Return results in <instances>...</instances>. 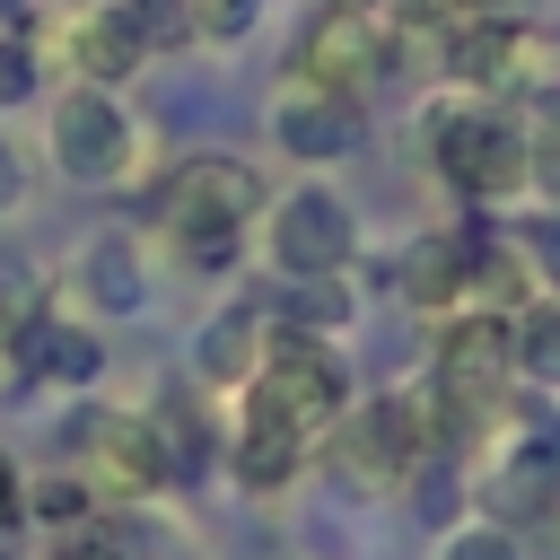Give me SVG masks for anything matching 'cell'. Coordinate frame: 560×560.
I'll list each match as a JSON object with an SVG mask.
<instances>
[{
	"label": "cell",
	"instance_id": "obj_14",
	"mask_svg": "<svg viewBox=\"0 0 560 560\" xmlns=\"http://www.w3.org/2000/svg\"><path fill=\"white\" fill-rule=\"evenodd\" d=\"M149 429H158L166 481H201V472H210V455H219V420L201 411V394H192V385H166V394L149 402Z\"/></svg>",
	"mask_w": 560,
	"mask_h": 560
},
{
	"label": "cell",
	"instance_id": "obj_20",
	"mask_svg": "<svg viewBox=\"0 0 560 560\" xmlns=\"http://www.w3.org/2000/svg\"><path fill=\"white\" fill-rule=\"evenodd\" d=\"M438 560H525V542H516L508 525L472 516V525H446V534H438Z\"/></svg>",
	"mask_w": 560,
	"mask_h": 560
},
{
	"label": "cell",
	"instance_id": "obj_24",
	"mask_svg": "<svg viewBox=\"0 0 560 560\" xmlns=\"http://www.w3.org/2000/svg\"><path fill=\"white\" fill-rule=\"evenodd\" d=\"M88 499H96L88 481H35V490H26V516H44V525H79Z\"/></svg>",
	"mask_w": 560,
	"mask_h": 560
},
{
	"label": "cell",
	"instance_id": "obj_7",
	"mask_svg": "<svg viewBox=\"0 0 560 560\" xmlns=\"http://www.w3.org/2000/svg\"><path fill=\"white\" fill-rule=\"evenodd\" d=\"M262 245H271V271H280V280L341 271V262L359 254V210H350L332 184H289L280 201H262Z\"/></svg>",
	"mask_w": 560,
	"mask_h": 560
},
{
	"label": "cell",
	"instance_id": "obj_29",
	"mask_svg": "<svg viewBox=\"0 0 560 560\" xmlns=\"http://www.w3.org/2000/svg\"><path fill=\"white\" fill-rule=\"evenodd\" d=\"M350 9H376V0H350Z\"/></svg>",
	"mask_w": 560,
	"mask_h": 560
},
{
	"label": "cell",
	"instance_id": "obj_23",
	"mask_svg": "<svg viewBox=\"0 0 560 560\" xmlns=\"http://www.w3.org/2000/svg\"><path fill=\"white\" fill-rule=\"evenodd\" d=\"M254 9H262V0H184V26H192L201 44H236V35L254 26Z\"/></svg>",
	"mask_w": 560,
	"mask_h": 560
},
{
	"label": "cell",
	"instance_id": "obj_8",
	"mask_svg": "<svg viewBox=\"0 0 560 560\" xmlns=\"http://www.w3.org/2000/svg\"><path fill=\"white\" fill-rule=\"evenodd\" d=\"M438 70H446L455 88H472V96H508V88L542 79L551 52H542V35H534L525 18H455V26L438 35Z\"/></svg>",
	"mask_w": 560,
	"mask_h": 560
},
{
	"label": "cell",
	"instance_id": "obj_2",
	"mask_svg": "<svg viewBox=\"0 0 560 560\" xmlns=\"http://www.w3.org/2000/svg\"><path fill=\"white\" fill-rule=\"evenodd\" d=\"M245 219H262V175L245 158H175L166 184H158V228L192 254V262H228L245 245Z\"/></svg>",
	"mask_w": 560,
	"mask_h": 560
},
{
	"label": "cell",
	"instance_id": "obj_25",
	"mask_svg": "<svg viewBox=\"0 0 560 560\" xmlns=\"http://www.w3.org/2000/svg\"><path fill=\"white\" fill-rule=\"evenodd\" d=\"M9 525H26V472L0 455V534H9Z\"/></svg>",
	"mask_w": 560,
	"mask_h": 560
},
{
	"label": "cell",
	"instance_id": "obj_13",
	"mask_svg": "<svg viewBox=\"0 0 560 560\" xmlns=\"http://www.w3.org/2000/svg\"><path fill=\"white\" fill-rule=\"evenodd\" d=\"M262 315L254 306H219L201 332H192V385H236L245 394V376L262 368Z\"/></svg>",
	"mask_w": 560,
	"mask_h": 560
},
{
	"label": "cell",
	"instance_id": "obj_1",
	"mask_svg": "<svg viewBox=\"0 0 560 560\" xmlns=\"http://www.w3.org/2000/svg\"><path fill=\"white\" fill-rule=\"evenodd\" d=\"M420 131H429L438 175H446L464 201H481V210H490V201H516V192H525V175H534V131H525L499 96L446 88V96H429Z\"/></svg>",
	"mask_w": 560,
	"mask_h": 560
},
{
	"label": "cell",
	"instance_id": "obj_11",
	"mask_svg": "<svg viewBox=\"0 0 560 560\" xmlns=\"http://www.w3.org/2000/svg\"><path fill=\"white\" fill-rule=\"evenodd\" d=\"M306 464H315V438H298L280 411H262V402L245 394V411L228 420V481H236L245 499H280Z\"/></svg>",
	"mask_w": 560,
	"mask_h": 560
},
{
	"label": "cell",
	"instance_id": "obj_26",
	"mask_svg": "<svg viewBox=\"0 0 560 560\" xmlns=\"http://www.w3.org/2000/svg\"><path fill=\"white\" fill-rule=\"evenodd\" d=\"M18 192H26V166H18V158H9V140H0V219L18 210Z\"/></svg>",
	"mask_w": 560,
	"mask_h": 560
},
{
	"label": "cell",
	"instance_id": "obj_6",
	"mask_svg": "<svg viewBox=\"0 0 560 560\" xmlns=\"http://www.w3.org/2000/svg\"><path fill=\"white\" fill-rule=\"evenodd\" d=\"M429 411H420V394H376V402H350V420L324 438V455H332V472L341 481H359V490H385V481H411L420 464H429Z\"/></svg>",
	"mask_w": 560,
	"mask_h": 560
},
{
	"label": "cell",
	"instance_id": "obj_10",
	"mask_svg": "<svg viewBox=\"0 0 560 560\" xmlns=\"http://www.w3.org/2000/svg\"><path fill=\"white\" fill-rule=\"evenodd\" d=\"M481 245H490V228H481V219H464V228H438V236H420V245H411V254L394 262L402 298H411V306H429V315L481 306Z\"/></svg>",
	"mask_w": 560,
	"mask_h": 560
},
{
	"label": "cell",
	"instance_id": "obj_17",
	"mask_svg": "<svg viewBox=\"0 0 560 560\" xmlns=\"http://www.w3.org/2000/svg\"><path fill=\"white\" fill-rule=\"evenodd\" d=\"M271 315H280V332H315V341H332V332L359 315V298H350L341 271H315V280H280Z\"/></svg>",
	"mask_w": 560,
	"mask_h": 560
},
{
	"label": "cell",
	"instance_id": "obj_3",
	"mask_svg": "<svg viewBox=\"0 0 560 560\" xmlns=\"http://www.w3.org/2000/svg\"><path fill=\"white\" fill-rule=\"evenodd\" d=\"M245 394H254L262 411H280L298 438H315V446L350 420V368H341L332 341H315V332H271V341H262V368L245 376Z\"/></svg>",
	"mask_w": 560,
	"mask_h": 560
},
{
	"label": "cell",
	"instance_id": "obj_28",
	"mask_svg": "<svg viewBox=\"0 0 560 560\" xmlns=\"http://www.w3.org/2000/svg\"><path fill=\"white\" fill-rule=\"evenodd\" d=\"M52 560H122V551H114V542H61Z\"/></svg>",
	"mask_w": 560,
	"mask_h": 560
},
{
	"label": "cell",
	"instance_id": "obj_18",
	"mask_svg": "<svg viewBox=\"0 0 560 560\" xmlns=\"http://www.w3.org/2000/svg\"><path fill=\"white\" fill-rule=\"evenodd\" d=\"M79 289H88L105 315H131V306H140V262H131V245H122V236H96V245L79 254Z\"/></svg>",
	"mask_w": 560,
	"mask_h": 560
},
{
	"label": "cell",
	"instance_id": "obj_27",
	"mask_svg": "<svg viewBox=\"0 0 560 560\" xmlns=\"http://www.w3.org/2000/svg\"><path fill=\"white\" fill-rule=\"evenodd\" d=\"M534 0H455V18H525Z\"/></svg>",
	"mask_w": 560,
	"mask_h": 560
},
{
	"label": "cell",
	"instance_id": "obj_12",
	"mask_svg": "<svg viewBox=\"0 0 560 560\" xmlns=\"http://www.w3.org/2000/svg\"><path fill=\"white\" fill-rule=\"evenodd\" d=\"M359 105L350 96H324V88H280L271 96V140L298 158V166H341L359 149Z\"/></svg>",
	"mask_w": 560,
	"mask_h": 560
},
{
	"label": "cell",
	"instance_id": "obj_9",
	"mask_svg": "<svg viewBox=\"0 0 560 560\" xmlns=\"http://www.w3.org/2000/svg\"><path fill=\"white\" fill-rule=\"evenodd\" d=\"M70 446L88 455V490L96 499H158L166 490V455L149 411H70Z\"/></svg>",
	"mask_w": 560,
	"mask_h": 560
},
{
	"label": "cell",
	"instance_id": "obj_5",
	"mask_svg": "<svg viewBox=\"0 0 560 560\" xmlns=\"http://www.w3.org/2000/svg\"><path fill=\"white\" fill-rule=\"evenodd\" d=\"M52 175L61 184H88V192H105V184H122L131 175V158H140V122L122 114V96L114 88H96V79H70L61 96H52Z\"/></svg>",
	"mask_w": 560,
	"mask_h": 560
},
{
	"label": "cell",
	"instance_id": "obj_19",
	"mask_svg": "<svg viewBox=\"0 0 560 560\" xmlns=\"http://www.w3.org/2000/svg\"><path fill=\"white\" fill-rule=\"evenodd\" d=\"M508 245H516L525 280H542V298H560V210H525L508 228Z\"/></svg>",
	"mask_w": 560,
	"mask_h": 560
},
{
	"label": "cell",
	"instance_id": "obj_4",
	"mask_svg": "<svg viewBox=\"0 0 560 560\" xmlns=\"http://www.w3.org/2000/svg\"><path fill=\"white\" fill-rule=\"evenodd\" d=\"M394 61H402V52H394V35H385L376 9L324 0V9L298 26V44H289V88H324V96H350V105H359V88L385 79Z\"/></svg>",
	"mask_w": 560,
	"mask_h": 560
},
{
	"label": "cell",
	"instance_id": "obj_21",
	"mask_svg": "<svg viewBox=\"0 0 560 560\" xmlns=\"http://www.w3.org/2000/svg\"><path fill=\"white\" fill-rule=\"evenodd\" d=\"M35 79H44V52H35V35H0V114L35 105Z\"/></svg>",
	"mask_w": 560,
	"mask_h": 560
},
{
	"label": "cell",
	"instance_id": "obj_16",
	"mask_svg": "<svg viewBox=\"0 0 560 560\" xmlns=\"http://www.w3.org/2000/svg\"><path fill=\"white\" fill-rule=\"evenodd\" d=\"M508 368H516V385L560 394V298H525V306H508Z\"/></svg>",
	"mask_w": 560,
	"mask_h": 560
},
{
	"label": "cell",
	"instance_id": "obj_22",
	"mask_svg": "<svg viewBox=\"0 0 560 560\" xmlns=\"http://www.w3.org/2000/svg\"><path fill=\"white\" fill-rule=\"evenodd\" d=\"M122 18H131V35L149 44V61L175 52V44L192 35V26H184V0H122Z\"/></svg>",
	"mask_w": 560,
	"mask_h": 560
},
{
	"label": "cell",
	"instance_id": "obj_15",
	"mask_svg": "<svg viewBox=\"0 0 560 560\" xmlns=\"http://www.w3.org/2000/svg\"><path fill=\"white\" fill-rule=\"evenodd\" d=\"M70 44H79V52H70V70H79V79H96V88H114V79H131V70L149 61V44L131 35L122 0H96V9L70 26Z\"/></svg>",
	"mask_w": 560,
	"mask_h": 560
}]
</instances>
